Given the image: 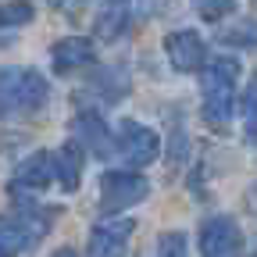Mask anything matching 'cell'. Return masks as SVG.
<instances>
[{
  "label": "cell",
  "mask_w": 257,
  "mask_h": 257,
  "mask_svg": "<svg viewBox=\"0 0 257 257\" xmlns=\"http://www.w3.org/2000/svg\"><path fill=\"white\" fill-rule=\"evenodd\" d=\"M50 100V79L36 68L4 64L0 68V121H22L40 114Z\"/></svg>",
  "instance_id": "6da1fadb"
},
{
  "label": "cell",
  "mask_w": 257,
  "mask_h": 257,
  "mask_svg": "<svg viewBox=\"0 0 257 257\" xmlns=\"http://www.w3.org/2000/svg\"><path fill=\"white\" fill-rule=\"evenodd\" d=\"M236 75H239V61L236 57H214L207 68H204L200 93H204V118L211 125H225V121L232 118Z\"/></svg>",
  "instance_id": "7a4b0ae2"
},
{
  "label": "cell",
  "mask_w": 257,
  "mask_h": 257,
  "mask_svg": "<svg viewBox=\"0 0 257 257\" xmlns=\"http://www.w3.org/2000/svg\"><path fill=\"white\" fill-rule=\"evenodd\" d=\"M50 211H32L22 207L15 214H0V257H18L25 250H32L47 232H50Z\"/></svg>",
  "instance_id": "3957f363"
},
{
  "label": "cell",
  "mask_w": 257,
  "mask_h": 257,
  "mask_svg": "<svg viewBox=\"0 0 257 257\" xmlns=\"http://www.w3.org/2000/svg\"><path fill=\"white\" fill-rule=\"evenodd\" d=\"M114 147H118V157L125 161V165H154L157 154H161V136L154 133L150 125H140L133 118H125L118 125V136H114Z\"/></svg>",
  "instance_id": "277c9868"
},
{
  "label": "cell",
  "mask_w": 257,
  "mask_h": 257,
  "mask_svg": "<svg viewBox=\"0 0 257 257\" xmlns=\"http://www.w3.org/2000/svg\"><path fill=\"white\" fill-rule=\"evenodd\" d=\"M150 197V182L140 172H104L100 179V211H125Z\"/></svg>",
  "instance_id": "5b68a950"
},
{
  "label": "cell",
  "mask_w": 257,
  "mask_h": 257,
  "mask_svg": "<svg viewBox=\"0 0 257 257\" xmlns=\"http://www.w3.org/2000/svg\"><path fill=\"white\" fill-rule=\"evenodd\" d=\"M200 257H243V232L232 218H207L200 225Z\"/></svg>",
  "instance_id": "8992f818"
},
{
  "label": "cell",
  "mask_w": 257,
  "mask_h": 257,
  "mask_svg": "<svg viewBox=\"0 0 257 257\" xmlns=\"http://www.w3.org/2000/svg\"><path fill=\"white\" fill-rule=\"evenodd\" d=\"M165 54H168L175 72H200L204 61H207V47L200 40V32H193V29L168 32L165 36Z\"/></svg>",
  "instance_id": "52a82bcc"
},
{
  "label": "cell",
  "mask_w": 257,
  "mask_h": 257,
  "mask_svg": "<svg viewBox=\"0 0 257 257\" xmlns=\"http://www.w3.org/2000/svg\"><path fill=\"white\" fill-rule=\"evenodd\" d=\"M133 229H136L133 218H104V221H96L93 232H89V246H86L89 257H121Z\"/></svg>",
  "instance_id": "ba28073f"
},
{
  "label": "cell",
  "mask_w": 257,
  "mask_h": 257,
  "mask_svg": "<svg viewBox=\"0 0 257 257\" xmlns=\"http://www.w3.org/2000/svg\"><path fill=\"white\" fill-rule=\"evenodd\" d=\"M50 182H54V154L50 150H32L15 168V175H11V193H15V197L22 189L25 193H40Z\"/></svg>",
  "instance_id": "9c48e42d"
},
{
  "label": "cell",
  "mask_w": 257,
  "mask_h": 257,
  "mask_svg": "<svg viewBox=\"0 0 257 257\" xmlns=\"http://www.w3.org/2000/svg\"><path fill=\"white\" fill-rule=\"evenodd\" d=\"M72 136H75L79 147H86L96 157H107L114 150V136H111L107 121L96 114V111H82V114L72 118Z\"/></svg>",
  "instance_id": "30bf717a"
},
{
  "label": "cell",
  "mask_w": 257,
  "mask_h": 257,
  "mask_svg": "<svg viewBox=\"0 0 257 257\" xmlns=\"http://www.w3.org/2000/svg\"><path fill=\"white\" fill-rule=\"evenodd\" d=\"M96 50L86 36H64L50 47V64H54V72H79L86 68V64H93Z\"/></svg>",
  "instance_id": "8fae6325"
},
{
  "label": "cell",
  "mask_w": 257,
  "mask_h": 257,
  "mask_svg": "<svg viewBox=\"0 0 257 257\" xmlns=\"http://www.w3.org/2000/svg\"><path fill=\"white\" fill-rule=\"evenodd\" d=\"M54 179L61 182V189H75L82 182V147L72 140L64 143L61 150H54Z\"/></svg>",
  "instance_id": "7c38bea8"
},
{
  "label": "cell",
  "mask_w": 257,
  "mask_h": 257,
  "mask_svg": "<svg viewBox=\"0 0 257 257\" xmlns=\"http://www.w3.org/2000/svg\"><path fill=\"white\" fill-rule=\"evenodd\" d=\"M93 29H96V36L107 40V43L121 40L128 32V4H125V0H107V8L96 15Z\"/></svg>",
  "instance_id": "4fadbf2b"
},
{
  "label": "cell",
  "mask_w": 257,
  "mask_h": 257,
  "mask_svg": "<svg viewBox=\"0 0 257 257\" xmlns=\"http://www.w3.org/2000/svg\"><path fill=\"white\" fill-rule=\"evenodd\" d=\"M89 86L100 93L104 100H118V96H125V93H128V75H125L121 64H111V68L96 72V79H93Z\"/></svg>",
  "instance_id": "5bb4252c"
},
{
  "label": "cell",
  "mask_w": 257,
  "mask_h": 257,
  "mask_svg": "<svg viewBox=\"0 0 257 257\" xmlns=\"http://www.w3.org/2000/svg\"><path fill=\"white\" fill-rule=\"evenodd\" d=\"M218 40L225 47H257V22L253 18H239L232 25L218 29Z\"/></svg>",
  "instance_id": "9a60e30c"
},
{
  "label": "cell",
  "mask_w": 257,
  "mask_h": 257,
  "mask_svg": "<svg viewBox=\"0 0 257 257\" xmlns=\"http://www.w3.org/2000/svg\"><path fill=\"white\" fill-rule=\"evenodd\" d=\"M32 18H36V8L29 0H8V4H0V29H22Z\"/></svg>",
  "instance_id": "2e32d148"
},
{
  "label": "cell",
  "mask_w": 257,
  "mask_h": 257,
  "mask_svg": "<svg viewBox=\"0 0 257 257\" xmlns=\"http://www.w3.org/2000/svg\"><path fill=\"white\" fill-rule=\"evenodd\" d=\"M193 11H197L204 22H221V18H229L232 8H236V0H189Z\"/></svg>",
  "instance_id": "e0dca14e"
},
{
  "label": "cell",
  "mask_w": 257,
  "mask_h": 257,
  "mask_svg": "<svg viewBox=\"0 0 257 257\" xmlns=\"http://www.w3.org/2000/svg\"><path fill=\"white\" fill-rule=\"evenodd\" d=\"M154 257H186V236L182 232H161Z\"/></svg>",
  "instance_id": "ac0fdd59"
},
{
  "label": "cell",
  "mask_w": 257,
  "mask_h": 257,
  "mask_svg": "<svg viewBox=\"0 0 257 257\" xmlns=\"http://www.w3.org/2000/svg\"><path fill=\"white\" fill-rule=\"evenodd\" d=\"M243 114H246V121L250 125H257V79L246 86V93H243Z\"/></svg>",
  "instance_id": "d6986e66"
},
{
  "label": "cell",
  "mask_w": 257,
  "mask_h": 257,
  "mask_svg": "<svg viewBox=\"0 0 257 257\" xmlns=\"http://www.w3.org/2000/svg\"><path fill=\"white\" fill-rule=\"evenodd\" d=\"M50 257H79V253H75V250H72V246H61V250H54V253H50Z\"/></svg>",
  "instance_id": "ffe728a7"
}]
</instances>
